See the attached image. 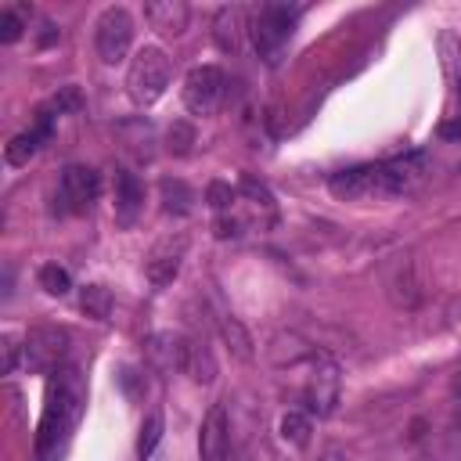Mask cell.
Masks as SVG:
<instances>
[{"label":"cell","mask_w":461,"mask_h":461,"mask_svg":"<svg viewBox=\"0 0 461 461\" xmlns=\"http://www.w3.org/2000/svg\"><path fill=\"white\" fill-rule=\"evenodd\" d=\"M191 144H194V126L184 122V119H176V122L166 130V148H169L173 155H187Z\"/></svg>","instance_id":"26"},{"label":"cell","mask_w":461,"mask_h":461,"mask_svg":"<svg viewBox=\"0 0 461 461\" xmlns=\"http://www.w3.org/2000/svg\"><path fill=\"white\" fill-rule=\"evenodd\" d=\"M79 310H83L86 317H94V321H108V313H112V292H108L104 285H83V292H79Z\"/></svg>","instance_id":"19"},{"label":"cell","mask_w":461,"mask_h":461,"mask_svg":"<svg viewBox=\"0 0 461 461\" xmlns=\"http://www.w3.org/2000/svg\"><path fill=\"white\" fill-rule=\"evenodd\" d=\"M158 439H162V414H151V418L140 425V436H137V457L148 461V457L155 454Z\"/></svg>","instance_id":"25"},{"label":"cell","mask_w":461,"mask_h":461,"mask_svg":"<svg viewBox=\"0 0 461 461\" xmlns=\"http://www.w3.org/2000/svg\"><path fill=\"white\" fill-rule=\"evenodd\" d=\"M339 389H342V375H339V364L328 357V353H317L313 357V371L306 378V403H310V414L317 418H328L339 403Z\"/></svg>","instance_id":"8"},{"label":"cell","mask_w":461,"mask_h":461,"mask_svg":"<svg viewBox=\"0 0 461 461\" xmlns=\"http://www.w3.org/2000/svg\"><path fill=\"white\" fill-rule=\"evenodd\" d=\"M328 191L339 202H382L385 194V173L382 162H367V166H349L328 176Z\"/></svg>","instance_id":"4"},{"label":"cell","mask_w":461,"mask_h":461,"mask_svg":"<svg viewBox=\"0 0 461 461\" xmlns=\"http://www.w3.org/2000/svg\"><path fill=\"white\" fill-rule=\"evenodd\" d=\"M144 22L162 36H180L191 22V7L184 0H151L144 4Z\"/></svg>","instance_id":"12"},{"label":"cell","mask_w":461,"mask_h":461,"mask_svg":"<svg viewBox=\"0 0 461 461\" xmlns=\"http://www.w3.org/2000/svg\"><path fill=\"white\" fill-rule=\"evenodd\" d=\"M227 447H230V418H227L223 403H212L205 421H202V432H198V457L202 461H223Z\"/></svg>","instance_id":"11"},{"label":"cell","mask_w":461,"mask_h":461,"mask_svg":"<svg viewBox=\"0 0 461 461\" xmlns=\"http://www.w3.org/2000/svg\"><path fill=\"white\" fill-rule=\"evenodd\" d=\"M439 61H443L447 79L461 83V36H457V32H450V29H443V32H439Z\"/></svg>","instance_id":"22"},{"label":"cell","mask_w":461,"mask_h":461,"mask_svg":"<svg viewBox=\"0 0 461 461\" xmlns=\"http://www.w3.org/2000/svg\"><path fill=\"white\" fill-rule=\"evenodd\" d=\"M79 104H83V97H79V90H76V86H65V90H61V94H54V97H50V104H43L40 112L54 119V115H65V112H76Z\"/></svg>","instance_id":"27"},{"label":"cell","mask_w":461,"mask_h":461,"mask_svg":"<svg viewBox=\"0 0 461 461\" xmlns=\"http://www.w3.org/2000/svg\"><path fill=\"white\" fill-rule=\"evenodd\" d=\"M36 281H40V288L47 292V295H68V288H72V277H68V270L65 267H58V263H43L40 267V274H36Z\"/></svg>","instance_id":"24"},{"label":"cell","mask_w":461,"mask_h":461,"mask_svg":"<svg viewBox=\"0 0 461 461\" xmlns=\"http://www.w3.org/2000/svg\"><path fill=\"white\" fill-rule=\"evenodd\" d=\"M439 133H443V137H457V133H461V119H454V122H443V126H439Z\"/></svg>","instance_id":"31"},{"label":"cell","mask_w":461,"mask_h":461,"mask_svg":"<svg viewBox=\"0 0 461 461\" xmlns=\"http://www.w3.org/2000/svg\"><path fill=\"white\" fill-rule=\"evenodd\" d=\"M83 403H86V385H83L79 371L76 367H61L58 378L50 382L47 407H43L40 432H36V454H40V461H47L68 439V432L79 425Z\"/></svg>","instance_id":"1"},{"label":"cell","mask_w":461,"mask_h":461,"mask_svg":"<svg viewBox=\"0 0 461 461\" xmlns=\"http://www.w3.org/2000/svg\"><path fill=\"white\" fill-rule=\"evenodd\" d=\"M140 205H144V187H140L137 173L119 169V173H115V220H119L122 227H130V223L137 220Z\"/></svg>","instance_id":"15"},{"label":"cell","mask_w":461,"mask_h":461,"mask_svg":"<svg viewBox=\"0 0 461 461\" xmlns=\"http://www.w3.org/2000/svg\"><path fill=\"white\" fill-rule=\"evenodd\" d=\"M389 295H393L396 306H407V310L421 299L418 281H414V267H411V259H403V256H396V274L389 277Z\"/></svg>","instance_id":"16"},{"label":"cell","mask_w":461,"mask_h":461,"mask_svg":"<svg viewBox=\"0 0 461 461\" xmlns=\"http://www.w3.org/2000/svg\"><path fill=\"white\" fill-rule=\"evenodd\" d=\"M65 353H68V335L61 328H32L25 335V364L36 375L61 371Z\"/></svg>","instance_id":"9"},{"label":"cell","mask_w":461,"mask_h":461,"mask_svg":"<svg viewBox=\"0 0 461 461\" xmlns=\"http://www.w3.org/2000/svg\"><path fill=\"white\" fill-rule=\"evenodd\" d=\"M184 104L194 115H212L227 101V76L220 65H194L184 76Z\"/></svg>","instance_id":"6"},{"label":"cell","mask_w":461,"mask_h":461,"mask_svg":"<svg viewBox=\"0 0 461 461\" xmlns=\"http://www.w3.org/2000/svg\"><path fill=\"white\" fill-rule=\"evenodd\" d=\"M205 198H209V205H212L216 212H230V209H234V191H230V184H223V180H212L209 191H205Z\"/></svg>","instance_id":"30"},{"label":"cell","mask_w":461,"mask_h":461,"mask_svg":"<svg viewBox=\"0 0 461 461\" xmlns=\"http://www.w3.org/2000/svg\"><path fill=\"white\" fill-rule=\"evenodd\" d=\"M22 32H25V22L18 18V11L4 7L0 11V43H14V40H22Z\"/></svg>","instance_id":"29"},{"label":"cell","mask_w":461,"mask_h":461,"mask_svg":"<svg viewBox=\"0 0 461 461\" xmlns=\"http://www.w3.org/2000/svg\"><path fill=\"white\" fill-rule=\"evenodd\" d=\"M187 342L191 339H184V335H173V331H158V335H151L148 339V360L158 367V371H184V360H187Z\"/></svg>","instance_id":"13"},{"label":"cell","mask_w":461,"mask_h":461,"mask_svg":"<svg viewBox=\"0 0 461 461\" xmlns=\"http://www.w3.org/2000/svg\"><path fill=\"white\" fill-rule=\"evenodd\" d=\"M94 47L97 58L104 65H119L126 61L130 47H133V18L126 7H104L97 25H94Z\"/></svg>","instance_id":"5"},{"label":"cell","mask_w":461,"mask_h":461,"mask_svg":"<svg viewBox=\"0 0 461 461\" xmlns=\"http://www.w3.org/2000/svg\"><path fill=\"white\" fill-rule=\"evenodd\" d=\"M47 137L40 133V130H25V133H14L11 140H7V148H4V158H7V166H29V158L40 151V144H43Z\"/></svg>","instance_id":"18"},{"label":"cell","mask_w":461,"mask_h":461,"mask_svg":"<svg viewBox=\"0 0 461 461\" xmlns=\"http://www.w3.org/2000/svg\"><path fill=\"white\" fill-rule=\"evenodd\" d=\"M101 194V176L94 166H65L61 169V180H58V202L65 212H86Z\"/></svg>","instance_id":"7"},{"label":"cell","mask_w":461,"mask_h":461,"mask_svg":"<svg viewBox=\"0 0 461 461\" xmlns=\"http://www.w3.org/2000/svg\"><path fill=\"white\" fill-rule=\"evenodd\" d=\"M184 375H191V382H198V385H209L216 378V360H212V353H209L205 342H187Z\"/></svg>","instance_id":"17"},{"label":"cell","mask_w":461,"mask_h":461,"mask_svg":"<svg viewBox=\"0 0 461 461\" xmlns=\"http://www.w3.org/2000/svg\"><path fill=\"white\" fill-rule=\"evenodd\" d=\"M169 79H173V65L166 58V50L162 47H140L126 68V94L133 97V104L148 108L166 94Z\"/></svg>","instance_id":"3"},{"label":"cell","mask_w":461,"mask_h":461,"mask_svg":"<svg viewBox=\"0 0 461 461\" xmlns=\"http://www.w3.org/2000/svg\"><path fill=\"white\" fill-rule=\"evenodd\" d=\"M184 252H187V238H184V234L155 241V245H151V252H148V259H144V274H148V281H151L155 288L173 285V281H176V274H180Z\"/></svg>","instance_id":"10"},{"label":"cell","mask_w":461,"mask_h":461,"mask_svg":"<svg viewBox=\"0 0 461 461\" xmlns=\"http://www.w3.org/2000/svg\"><path fill=\"white\" fill-rule=\"evenodd\" d=\"M281 439L285 443H292V447H306L310 443V432H313V421H310V414H303V411H288V414H281Z\"/></svg>","instance_id":"21"},{"label":"cell","mask_w":461,"mask_h":461,"mask_svg":"<svg viewBox=\"0 0 461 461\" xmlns=\"http://www.w3.org/2000/svg\"><path fill=\"white\" fill-rule=\"evenodd\" d=\"M295 18H299V7H288V4H263L249 25L252 32V47L256 54L263 58V65H281L288 43H292V32H295Z\"/></svg>","instance_id":"2"},{"label":"cell","mask_w":461,"mask_h":461,"mask_svg":"<svg viewBox=\"0 0 461 461\" xmlns=\"http://www.w3.org/2000/svg\"><path fill=\"white\" fill-rule=\"evenodd\" d=\"M241 36H245V7L227 4L216 11L212 18V40L223 54H238L241 50Z\"/></svg>","instance_id":"14"},{"label":"cell","mask_w":461,"mask_h":461,"mask_svg":"<svg viewBox=\"0 0 461 461\" xmlns=\"http://www.w3.org/2000/svg\"><path fill=\"white\" fill-rule=\"evenodd\" d=\"M158 191H162V205L169 209V212H191V202H194V191L184 184V180H162L158 184Z\"/></svg>","instance_id":"23"},{"label":"cell","mask_w":461,"mask_h":461,"mask_svg":"<svg viewBox=\"0 0 461 461\" xmlns=\"http://www.w3.org/2000/svg\"><path fill=\"white\" fill-rule=\"evenodd\" d=\"M0 353H4V375H14L18 364H22V357H25V346L7 331V335L0 339Z\"/></svg>","instance_id":"28"},{"label":"cell","mask_w":461,"mask_h":461,"mask_svg":"<svg viewBox=\"0 0 461 461\" xmlns=\"http://www.w3.org/2000/svg\"><path fill=\"white\" fill-rule=\"evenodd\" d=\"M220 335H223V342L230 346V353L238 357V360H252V339H249V331L241 328V321L238 317H220Z\"/></svg>","instance_id":"20"}]
</instances>
